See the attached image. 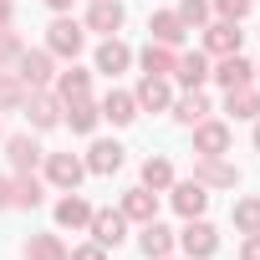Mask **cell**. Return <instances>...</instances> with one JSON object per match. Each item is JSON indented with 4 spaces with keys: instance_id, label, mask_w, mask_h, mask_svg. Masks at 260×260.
<instances>
[{
    "instance_id": "23",
    "label": "cell",
    "mask_w": 260,
    "mask_h": 260,
    "mask_svg": "<svg viewBox=\"0 0 260 260\" xmlns=\"http://www.w3.org/2000/svg\"><path fill=\"white\" fill-rule=\"evenodd\" d=\"M174 61H179V56H174L169 46H158V41L143 51V67H148V77H169V72H174Z\"/></svg>"
},
{
    "instance_id": "13",
    "label": "cell",
    "mask_w": 260,
    "mask_h": 260,
    "mask_svg": "<svg viewBox=\"0 0 260 260\" xmlns=\"http://www.w3.org/2000/svg\"><path fill=\"white\" fill-rule=\"evenodd\" d=\"M122 214H127V219H143V224H148V219L158 214V199H153L148 189H127V194H122Z\"/></svg>"
},
{
    "instance_id": "38",
    "label": "cell",
    "mask_w": 260,
    "mask_h": 260,
    "mask_svg": "<svg viewBox=\"0 0 260 260\" xmlns=\"http://www.w3.org/2000/svg\"><path fill=\"white\" fill-rule=\"evenodd\" d=\"M11 194H16V189H11L6 179H0V209H6V204H11Z\"/></svg>"
},
{
    "instance_id": "31",
    "label": "cell",
    "mask_w": 260,
    "mask_h": 260,
    "mask_svg": "<svg viewBox=\"0 0 260 260\" xmlns=\"http://www.w3.org/2000/svg\"><path fill=\"white\" fill-rule=\"evenodd\" d=\"M11 204L36 209V204H41V184H36V179H21V184H16V194H11Z\"/></svg>"
},
{
    "instance_id": "21",
    "label": "cell",
    "mask_w": 260,
    "mask_h": 260,
    "mask_svg": "<svg viewBox=\"0 0 260 260\" xmlns=\"http://www.w3.org/2000/svg\"><path fill=\"white\" fill-rule=\"evenodd\" d=\"M127 61H133V51H127L122 41H102V51H97V72H107V77H112V72H122Z\"/></svg>"
},
{
    "instance_id": "16",
    "label": "cell",
    "mask_w": 260,
    "mask_h": 260,
    "mask_svg": "<svg viewBox=\"0 0 260 260\" xmlns=\"http://www.w3.org/2000/svg\"><path fill=\"white\" fill-rule=\"evenodd\" d=\"M56 224H67V230L92 224V204H87V199H77V194H67V199L56 204Z\"/></svg>"
},
{
    "instance_id": "3",
    "label": "cell",
    "mask_w": 260,
    "mask_h": 260,
    "mask_svg": "<svg viewBox=\"0 0 260 260\" xmlns=\"http://www.w3.org/2000/svg\"><path fill=\"white\" fill-rule=\"evenodd\" d=\"M82 158H72V153H51V164H46V174H51V184H61V189H77L82 184Z\"/></svg>"
},
{
    "instance_id": "17",
    "label": "cell",
    "mask_w": 260,
    "mask_h": 260,
    "mask_svg": "<svg viewBox=\"0 0 260 260\" xmlns=\"http://www.w3.org/2000/svg\"><path fill=\"white\" fill-rule=\"evenodd\" d=\"M169 250H174V235H169L158 219H148V224H143V255H148V260H164Z\"/></svg>"
},
{
    "instance_id": "20",
    "label": "cell",
    "mask_w": 260,
    "mask_h": 260,
    "mask_svg": "<svg viewBox=\"0 0 260 260\" xmlns=\"http://www.w3.org/2000/svg\"><path fill=\"white\" fill-rule=\"evenodd\" d=\"M97 107L87 102V97H77V102H67V122H72V133H92V127H97Z\"/></svg>"
},
{
    "instance_id": "2",
    "label": "cell",
    "mask_w": 260,
    "mask_h": 260,
    "mask_svg": "<svg viewBox=\"0 0 260 260\" xmlns=\"http://www.w3.org/2000/svg\"><path fill=\"white\" fill-rule=\"evenodd\" d=\"M179 240H184L189 260H209V255L219 250V235H214V224H204V219H199V224H189V230H184Z\"/></svg>"
},
{
    "instance_id": "11",
    "label": "cell",
    "mask_w": 260,
    "mask_h": 260,
    "mask_svg": "<svg viewBox=\"0 0 260 260\" xmlns=\"http://www.w3.org/2000/svg\"><path fill=\"white\" fill-rule=\"evenodd\" d=\"M51 51L56 56H77L82 51V26L77 21H56L51 26Z\"/></svg>"
},
{
    "instance_id": "14",
    "label": "cell",
    "mask_w": 260,
    "mask_h": 260,
    "mask_svg": "<svg viewBox=\"0 0 260 260\" xmlns=\"http://www.w3.org/2000/svg\"><path fill=\"white\" fill-rule=\"evenodd\" d=\"M250 72H255V67L235 51V56H224V61H219V72H214V77H219V87L230 92V87H245V82H250Z\"/></svg>"
},
{
    "instance_id": "7",
    "label": "cell",
    "mask_w": 260,
    "mask_h": 260,
    "mask_svg": "<svg viewBox=\"0 0 260 260\" xmlns=\"http://www.w3.org/2000/svg\"><path fill=\"white\" fill-rule=\"evenodd\" d=\"M204 204H209V189H204L199 179L174 189V209H179V214H189V219H194V214H204Z\"/></svg>"
},
{
    "instance_id": "29",
    "label": "cell",
    "mask_w": 260,
    "mask_h": 260,
    "mask_svg": "<svg viewBox=\"0 0 260 260\" xmlns=\"http://www.w3.org/2000/svg\"><path fill=\"white\" fill-rule=\"evenodd\" d=\"M87 87H92V77H87L82 67H72V72L61 77V97H67V102H77V97H87Z\"/></svg>"
},
{
    "instance_id": "33",
    "label": "cell",
    "mask_w": 260,
    "mask_h": 260,
    "mask_svg": "<svg viewBox=\"0 0 260 260\" xmlns=\"http://www.w3.org/2000/svg\"><path fill=\"white\" fill-rule=\"evenodd\" d=\"M21 102V77L11 82V77H0V107H16Z\"/></svg>"
},
{
    "instance_id": "18",
    "label": "cell",
    "mask_w": 260,
    "mask_h": 260,
    "mask_svg": "<svg viewBox=\"0 0 260 260\" xmlns=\"http://www.w3.org/2000/svg\"><path fill=\"white\" fill-rule=\"evenodd\" d=\"M174 72H179V82H184V87H199V82L209 77V61H204V51H189V56H179V61H174Z\"/></svg>"
},
{
    "instance_id": "27",
    "label": "cell",
    "mask_w": 260,
    "mask_h": 260,
    "mask_svg": "<svg viewBox=\"0 0 260 260\" xmlns=\"http://www.w3.org/2000/svg\"><path fill=\"white\" fill-rule=\"evenodd\" d=\"M6 153H11V164H16V169H31V164L41 158L36 138H11V143H6Z\"/></svg>"
},
{
    "instance_id": "15",
    "label": "cell",
    "mask_w": 260,
    "mask_h": 260,
    "mask_svg": "<svg viewBox=\"0 0 260 260\" xmlns=\"http://www.w3.org/2000/svg\"><path fill=\"white\" fill-rule=\"evenodd\" d=\"M133 102L148 107V112H164V107H169V82H164V77H143V87H138Z\"/></svg>"
},
{
    "instance_id": "9",
    "label": "cell",
    "mask_w": 260,
    "mask_h": 260,
    "mask_svg": "<svg viewBox=\"0 0 260 260\" xmlns=\"http://www.w3.org/2000/svg\"><path fill=\"white\" fill-rule=\"evenodd\" d=\"M87 26L112 36V31L122 26V6H117V0H92V11H87Z\"/></svg>"
},
{
    "instance_id": "28",
    "label": "cell",
    "mask_w": 260,
    "mask_h": 260,
    "mask_svg": "<svg viewBox=\"0 0 260 260\" xmlns=\"http://www.w3.org/2000/svg\"><path fill=\"white\" fill-rule=\"evenodd\" d=\"M235 224H240L245 235H260V199H240V204H235Z\"/></svg>"
},
{
    "instance_id": "6",
    "label": "cell",
    "mask_w": 260,
    "mask_h": 260,
    "mask_svg": "<svg viewBox=\"0 0 260 260\" xmlns=\"http://www.w3.org/2000/svg\"><path fill=\"white\" fill-rule=\"evenodd\" d=\"M16 77H21L26 87H46V82H51V56H46V51H26Z\"/></svg>"
},
{
    "instance_id": "24",
    "label": "cell",
    "mask_w": 260,
    "mask_h": 260,
    "mask_svg": "<svg viewBox=\"0 0 260 260\" xmlns=\"http://www.w3.org/2000/svg\"><path fill=\"white\" fill-rule=\"evenodd\" d=\"M204 112H209V102H204V92L194 87L189 97H179V107H174V117L179 122H204Z\"/></svg>"
},
{
    "instance_id": "36",
    "label": "cell",
    "mask_w": 260,
    "mask_h": 260,
    "mask_svg": "<svg viewBox=\"0 0 260 260\" xmlns=\"http://www.w3.org/2000/svg\"><path fill=\"white\" fill-rule=\"evenodd\" d=\"M67 260H107V255H102V245H82V250H72Z\"/></svg>"
},
{
    "instance_id": "10",
    "label": "cell",
    "mask_w": 260,
    "mask_h": 260,
    "mask_svg": "<svg viewBox=\"0 0 260 260\" xmlns=\"http://www.w3.org/2000/svg\"><path fill=\"white\" fill-rule=\"evenodd\" d=\"M148 31H153L158 46H179V41H184V21H179L174 11H158V16L148 21Z\"/></svg>"
},
{
    "instance_id": "41",
    "label": "cell",
    "mask_w": 260,
    "mask_h": 260,
    "mask_svg": "<svg viewBox=\"0 0 260 260\" xmlns=\"http://www.w3.org/2000/svg\"><path fill=\"white\" fill-rule=\"evenodd\" d=\"M255 148H260V122H255Z\"/></svg>"
},
{
    "instance_id": "25",
    "label": "cell",
    "mask_w": 260,
    "mask_h": 260,
    "mask_svg": "<svg viewBox=\"0 0 260 260\" xmlns=\"http://www.w3.org/2000/svg\"><path fill=\"white\" fill-rule=\"evenodd\" d=\"M174 184V164L169 158H148L143 164V189H169Z\"/></svg>"
},
{
    "instance_id": "22",
    "label": "cell",
    "mask_w": 260,
    "mask_h": 260,
    "mask_svg": "<svg viewBox=\"0 0 260 260\" xmlns=\"http://www.w3.org/2000/svg\"><path fill=\"white\" fill-rule=\"evenodd\" d=\"M230 112L235 117H260V92L245 82V87H230Z\"/></svg>"
},
{
    "instance_id": "39",
    "label": "cell",
    "mask_w": 260,
    "mask_h": 260,
    "mask_svg": "<svg viewBox=\"0 0 260 260\" xmlns=\"http://www.w3.org/2000/svg\"><path fill=\"white\" fill-rule=\"evenodd\" d=\"M0 26H11V0H0Z\"/></svg>"
},
{
    "instance_id": "19",
    "label": "cell",
    "mask_w": 260,
    "mask_h": 260,
    "mask_svg": "<svg viewBox=\"0 0 260 260\" xmlns=\"http://www.w3.org/2000/svg\"><path fill=\"white\" fill-rule=\"evenodd\" d=\"M87 169H92V174H117V169H122V148H117V143H92Z\"/></svg>"
},
{
    "instance_id": "35",
    "label": "cell",
    "mask_w": 260,
    "mask_h": 260,
    "mask_svg": "<svg viewBox=\"0 0 260 260\" xmlns=\"http://www.w3.org/2000/svg\"><path fill=\"white\" fill-rule=\"evenodd\" d=\"M214 6L224 11V21H240V16L250 11V0H214Z\"/></svg>"
},
{
    "instance_id": "34",
    "label": "cell",
    "mask_w": 260,
    "mask_h": 260,
    "mask_svg": "<svg viewBox=\"0 0 260 260\" xmlns=\"http://www.w3.org/2000/svg\"><path fill=\"white\" fill-rule=\"evenodd\" d=\"M11 56H21V41H16L6 26H0V61H11Z\"/></svg>"
},
{
    "instance_id": "1",
    "label": "cell",
    "mask_w": 260,
    "mask_h": 260,
    "mask_svg": "<svg viewBox=\"0 0 260 260\" xmlns=\"http://www.w3.org/2000/svg\"><path fill=\"white\" fill-rule=\"evenodd\" d=\"M122 230H127V214H122V209H92V235H97L102 250H107V245L117 250V245H122Z\"/></svg>"
},
{
    "instance_id": "4",
    "label": "cell",
    "mask_w": 260,
    "mask_h": 260,
    "mask_svg": "<svg viewBox=\"0 0 260 260\" xmlns=\"http://www.w3.org/2000/svg\"><path fill=\"white\" fill-rule=\"evenodd\" d=\"M194 148H199L204 158H219V153L230 148V127H224V122H204L199 133H194Z\"/></svg>"
},
{
    "instance_id": "30",
    "label": "cell",
    "mask_w": 260,
    "mask_h": 260,
    "mask_svg": "<svg viewBox=\"0 0 260 260\" xmlns=\"http://www.w3.org/2000/svg\"><path fill=\"white\" fill-rule=\"evenodd\" d=\"M240 174L230 169V164H219V158H209V164H199V184H235Z\"/></svg>"
},
{
    "instance_id": "12",
    "label": "cell",
    "mask_w": 260,
    "mask_h": 260,
    "mask_svg": "<svg viewBox=\"0 0 260 260\" xmlns=\"http://www.w3.org/2000/svg\"><path fill=\"white\" fill-rule=\"evenodd\" d=\"M26 117H31L36 127H56V122H61V107H56V97L36 92V97H26Z\"/></svg>"
},
{
    "instance_id": "37",
    "label": "cell",
    "mask_w": 260,
    "mask_h": 260,
    "mask_svg": "<svg viewBox=\"0 0 260 260\" xmlns=\"http://www.w3.org/2000/svg\"><path fill=\"white\" fill-rule=\"evenodd\" d=\"M240 260H260V235H250V240H245V250H240Z\"/></svg>"
},
{
    "instance_id": "8",
    "label": "cell",
    "mask_w": 260,
    "mask_h": 260,
    "mask_svg": "<svg viewBox=\"0 0 260 260\" xmlns=\"http://www.w3.org/2000/svg\"><path fill=\"white\" fill-rule=\"evenodd\" d=\"M97 112H102L107 122H117V127H122V122H133V117H138V102H133V97H127V92H107Z\"/></svg>"
},
{
    "instance_id": "26",
    "label": "cell",
    "mask_w": 260,
    "mask_h": 260,
    "mask_svg": "<svg viewBox=\"0 0 260 260\" xmlns=\"http://www.w3.org/2000/svg\"><path fill=\"white\" fill-rule=\"evenodd\" d=\"M26 260H67V250H61L56 235H36V240L26 245Z\"/></svg>"
},
{
    "instance_id": "40",
    "label": "cell",
    "mask_w": 260,
    "mask_h": 260,
    "mask_svg": "<svg viewBox=\"0 0 260 260\" xmlns=\"http://www.w3.org/2000/svg\"><path fill=\"white\" fill-rule=\"evenodd\" d=\"M46 6H56V11H67V6H72V0H46Z\"/></svg>"
},
{
    "instance_id": "32",
    "label": "cell",
    "mask_w": 260,
    "mask_h": 260,
    "mask_svg": "<svg viewBox=\"0 0 260 260\" xmlns=\"http://www.w3.org/2000/svg\"><path fill=\"white\" fill-rule=\"evenodd\" d=\"M204 16H209V6H204V0H184V6H179V21H184V26H199Z\"/></svg>"
},
{
    "instance_id": "5",
    "label": "cell",
    "mask_w": 260,
    "mask_h": 260,
    "mask_svg": "<svg viewBox=\"0 0 260 260\" xmlns=\"http://www.w3.org/2000/svg\"><path fill=\"white\" fill-rule=\"evenodd\" d=\"M204 46H209L214 56H235V51H240V26H235V21H219V26H209Z\"/></svg>"
}]
</instances>
